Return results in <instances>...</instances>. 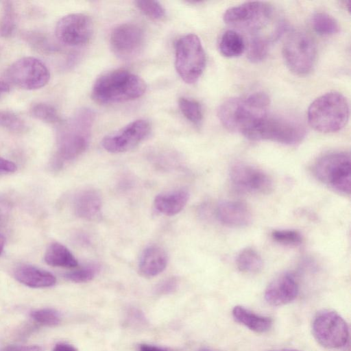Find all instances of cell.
I'll return each mask as SVG.
<instances>
[{
    "label": "cell",
    "instance_id": "cell-1",
    "mask_svg": "<svg viewBox=\"0 0 351 351\" xmlns=\"http://www.w3.org/2000/svg\"><path fill=\"white\" fill-rule=\"evenodd\" d=\"M269 104L266 93L255 92L226 100L219 107L217 115L226 129L245 136L268 115Z\"/></svg>",
    "mask_w": 351,
    "mask_h": 351
},
{
    "label": "cell",
    "instance_id": "cell-2",
    "mask_svg": "<svg viewBox=\"0 0 351 351\" xmlns=\"http://www.w3.org/2000/svg\"><path fill=\"white\" fill-rule=\"evenodd\" d=\"M95 114L91 109L81 108L69 120L61 122L57 133V151L52 162L54 169L80 156L87 149Z\"/></svg>",
    "mask_w": 351,
    "mask_h": 351
},
{
    "label": "cell",
    "instance_id": "cell-3",
    "mask_svg": "<svg viewBox=\"0 0 351 351\" xmlns=\"http://www.w3.org/2000/svg\"><path fill=\"white\" fill-rule=\"evenodd\" d=\"M145 90L146 84L141 77L127 70L117 69L97 79L92 97L101 104H115L139 98Z\"/></svg>",
    "mask_w": 351,
    "mask_h": 351
},
{
    "label": "cell",
    "instance_id": "cell-4",
    "mask_svg": "<svg viewBox=\"0 0 351 351\" xmlns=\"http://www.w3.org/2000/svg\"><path fill=\"white\" fill-rule=\"evenodd\" d=\"M349 117L346 98L337 92L324 94L315 99L308 109V121L317 132L332 133L341 130Z\"/></svg>",
    "mask_w": 351,
    "mask_h": 351
},
{
    "label": "cell",
    "instance_id": "cell-5",
    "mask_svg": "<svg viewBox=\"0 0 351 351\" xmlns=\"http://www.w3.org/2000/svg\"><path fill=\"white\" fill-rule=\"evenodd\" d=\"M313 174L322 183L343 195L351 191V161L349 153L335 152L320 157L313 168Z\"/></svg>",
    "mask_w": 351,
    "mask_h": 351
},
{
    "label": "cell",
    "instance_id": "cell-6",
    "mask_svg": "<svg viewBox=\"0 0 351 351\" xmlns=\"http://www.w3.org/2000/svg\"><path fill=\"white\" fill-rule=\"evenodd\" d=\"M206 54L199 37L188 34L178 39L175 45V66L182 80L195 83L206 66Z\"/></svg>",
    "mask_w": 351,
    "mask_h": 351
},
{
    "label": "cell",
    "instance_id": "cell-7",
    "mask_svg": "<svg viewBox=\"0 0 351 351\" xmlns=\"http://www.w3.org/2000/svg\"><path fill=\"white\" fill-rule=\"evenodd\" d=\"M306 130L298 121L267 115L245 136L252 141H271L284 145H295L304 138Z\"/></svg>",
    "mask_w": 351,
    "mask_h": 351
},
{
    "label": "cell",
    "instance_id": "cell-8",
    "mask_svg": "<svg viewBox=\"0 0 351 351\" xmlns=\"http://www.w3.org/2000/svg\"><path fill=\"white\" fill-rule=\"evenodd\" d=\"M317 50L312 38L306 33L295 31L285 40L282 57L287 68L294 74L306 75L315 63Z\"/></svg>",
    "mask_w": 351,
    "mask_h": 351
},
{
    "label": "cell",
    "instance_id": "cell-9",
    "mask_svg": "<svg viewBox=\"0 0 351 351\" xmlns=\"http://www.w3.org/2000/svg\"><path fill=\"white\" fill-rule=\"evenodd\" d=\"M312 334L317 342L328 349L344 347L349 339V328L345 319L332 310L319 311L313 317Z\"/></svg>",
    "mask_w": 351,
    "mask_h": 351
},
{
    "label": "cell",
    "instance_id": "cell-10",
    "mask_svg": "<svg viewBox=\"0 0 351 351\" xmlns=\"http://www.w3.org/2000/svg\"><path fill=\"white\" fill-rule=\"evenodd\" d=\"M273 8L263 1H247L229 8L223 14L224 22L237 29L255 32L265 27L271 20Z\"/></svg>",
    "mask_w": 351,
    "mask_h": 351
},
{
    "label": "cell",
    "instance_id": "cell-11",
    "mask_svg": "<svg viewBox=\"0 0 351 351\" xmlns=\"http://www.w3.org/2000/svg\"><path fill=\"white\" fill-rule=\"evenodd\" d=\"M5 78L13 85L27 90L45 86L50 72L44 62L34 57H23L12 63L5 72Z\"/></svg>",
    "mask_w": 351,
    "mask_h": 351
},
{
    "label": "cell",
    "instance_id": "cell-12",
    "mask_svg": "<svg viewBox=\"0 0 351 351\" xmlns=\"http://www.w3.org/2000/svg\"><path fill=\"white\" fill-rule=\"evenodd\" d=\"M229 176L234 188L242 193L267 194L273 189V181L269 176L247 164H234Z\"/></svg>",
    "mask_w": 351,
    "mask_h": 351
},
{
    "label": "cell",
    "instance_id": "cell-13",
    "mask_svg": "<svg viewBox=\"0 0 351 351\" xmlns=\"http://www.w3.org/2000/svg\"><path fill=\"white\" fill-rule=\"evenodd\" d=\"M55 33L62 43L71 47L80 46L90 40L93 34V24L86 14H69L58 21Z\"/></svg>",
    "mask_w": 351,
    "mask_h": 351
},
{
    "label": "cell",
    "instance_id": "cell-14",
    "mask_svg": "<svg viewBox=\"0 0 351 351\" xmlns=\"http://www.w3.org/2000/svg\"><path fill=\"white\" fill-rule=\"evenodd\" d=\"M150 130L148 121L137 119L106 136L101 145L106 151L111 153L125 152L142 142L149 135Z\"/></svg>",
    "mask_w": 351,
    "mask_h": 351
},
{
    "label": "cell",
    "instance_id": "cell-15",
    "mask_svg": "<svg viewBox=\"0 0 351 351\" xmlns=\"http://www.w3.org/2000/svg\"><path fill=\"white\" fill-rule=\"evenodd\" d=\"M145 33L142 27L133 23L119 25L111 32L110 43L113 52L119 58H128L142 48Z\"/></svg>",
    "mask_w": 351,
    "mask_h": 351
},
{
    "label": "cell",
    "instance_id": "cell-16",
    "mask_svg": "<svg viewBox=\"0 0 351 351\" xmlns=\"http://www.w3.org/2000/svg\"><path fill=\"white\" fill-rule=\"evenodd\" d=\"M298 284L295 276L284 273L274 278L265 291V300L274 306L286 305L293 302L298 294Z\"/></svg>",
    "mask_w": 351,
    "mask_h": 351
},
{
    "label": "cell",
    "instance_id": "cell-17",
    "mask_svg": "<svg viewBox=\"0 0 351 351\" xmlns=\"http://www.w3.org/2000/svg\"><path fill=\"white\" fill-rule=\"evenodd\" d=\"M218 220L227 226L245 227L252 223V215L247 205L239 201H222L217 206Z\"/></svg>",
    "mask_w": 351,
    "mask_h": 351
},
{
    "label": "cell",
    "instance_id": "cell-18",
    "mask_svg": "<svg viewBox=\"0 0 351 351\" xmlns=\"http://www.w3.org/2000/svg\"><path fill=\"white\" fill-rule=\"evenodd\" d=\"M17 281L32 288H46L53 286L56 277L50 272L29 264H21L14 270Z\"/></svg>",
    "mask_w": 351,
    "mask_h": 351
},
{
    "label": "cell",
    "instance_id": "cell-19",
    "mask_svg": "<svg viewBox=\"0 0 351 351\" xmlns=\"http://www.w3.org/2000/svg\"><path fill=\"white\" fill-rule=\"evenodd\" d=\"M167 261L166 252L160 246L152 245L142 252L138 263V271L144 277H154L165 270Z\"/></svg>",
    "mask_w": 351,
    "mask_h": 351
},
{
    "label": "cell",
    "instance_id": "cell-20",
    "mask_svg": "<svg viewBox=\"0 0 351 351\" xmlns=\"http://www.w3.org/2000/svg\"><path fill=\"white\" fill-rule=\"evenodd\" d=\"M75 215L83 219L92 221L100 216L101 198L95 189H86L78 193L73 200Z\"/></svg>",
    "mask_w": 351,
    "mask_h": 351
},
{
    "label": "cell",
    "instance_id": "cell-21",
    "mask_svg": "<svg viewBox=\"0 0 351 351\" xmlns=\"http://www.w3.org/2000/svg\"><path fill=\"white\" fill-rule=\"evenodd\" d=\"M234 320L256 333H265L270 330L271 318L256 314L244 306L237 305L232 310Z\"/></svg>",
    "mask_w": 351,
    "mask_h": 351
},
{
    "label": "cell",
    "instance_id": "cell-22",
    "mask_svg": "<svg viewBox=\"0 0 351 351\" xmlns=\"http://www.w3.org/2000/svg\"><path fill=\"white\" fill-rule=\"evenodd\" d=\"M189 198L188 191L184 189L158 195L154 199V207L160 213L173 216L180 213Z\"/></svg>",
    "mask_w": 351,
    "mask_h": 351
},
{
    "label": "cell",
    "instance_id": "cell-23",
    "mask_svg": "<svg viewBox=\"0 0 351 351\" xmlns=\"http://www.w3.org/2000/svg\"><path fill=\"white\" fill-rule=\"evenodd\" d=\"M44 259L45 263L52 267L73 268L77 266V261L64 245L54 242L47 248Z\"/></svg>",
    "mask_w": 351,
    "mask_h": 351
},
{
    "label": "cell",
    "instance_id": "cell-24",
    "mask_svg": "<svg viewBox=\"0 0 351 351\" xmlns=\"http://www.w3.org/2000/svg\"><path fill=\"white\" fill-rule=\"evenodd\" d=\"M219 49L225 57H237L243 53L245 44L239 33L233 29H228L223 32L219 39Z\"/></svg>",
    "mask_w": 351,
    "mask_h": 351
},
{
    "label": "cell",
    "instance_id": "cell-25",
    "mask_svg": "<svg viewBox=\"0 0 351 351\" xmlns=\"http://www.w3.org/2000/svg\"><path fill=\"white\" fill-rule=\"evenodd\" d=\"M236 263L239 270L245 273H256L263 266L262 258L252 247L242 250L237 256Z\"/></svg>",
    "mask_w": 351,
    "mask_h": 351
},
{
    "label": "cell",
    "instance_id": "cell-26",
    "mask_svg": "<svg viewBox=\"0 0 351 351\" xmlns=\"http://www.w3.org/2000/svg\"><path fill=\"white\" fill-rule=\"evenodd\" d=\"M311 25L314 31L322 36H330L339 31L337 20L324 12H315L311 17Z\"/></svg>",
    "mask_w": 351,
    "mask_h": 351
},
{
    "label": "cell",
    "instance_id": "cell-27",
    "mask_svg": "<svg viewBox=\"0 0 351 351\" xmlns=\"http://www.w3.org/2000/svg\"><path fill=\"white\" fill-rule=\"evenodd\" d=\"M16 27V14L12 1L2 2L0 16V37L8 38L12 36Z\"/></svg>",
    "mask_w": 351,
    "mask_h": 351
},
{
    "label": "cell",
    "instance_id": "cell-28",
    "mask_svg": "<svg viewBox=\"0 0 351 351\" xmlns=\"http://www.w3.org/2000/svg\"><path fill=\"white\" fill-rule=\"evenodd\" d=\"M0 128L14 134H23L27 131L25 121L16 113L8 110H0Z\"/></svg>",
    "mask_w": 351,
    "mask_h": 351
},
{
    "label": "cell",
    "instance_id": "cell-29",
    "mask_svg": "<svg viewBox=\"0 0 351 351\" xmlns=\"http://www.w3.org/2000/svg\"><path fill=\"white\" fill-rule=\"evenodd\" d=\"M269 40L261 36H254L250 38L247 47V56L252 62L263 61L267 56Z\"/></svg>",
    "mask_w": 351,
    "mask_h": 351
},
{
    "label": "cell",
    "instance_id": "cell-30",
    "mask_svg": "<svg viewBox=\"0 0 351 351\" xmlns=\"http://www.w3.org/2000/svg\"><path fill=\"white\" fill-rule=\"evenodd\" d=\"M179 108L183 115L192 123L199 125L203 119L202 108L200 104L193 99L180 97L178 100Z\"/></svg>",
    "mask_w": 351,
    "mask_h": 351
},
{
    "label": "cell",
    "instance_id": "cell-31",
    "mask_svg": "<svg viewBox=\"0 0 351 351\" xmlns=\"http://www.w3.org/2000/svg\"><path fill=\"white\" fill-rule=\"evenodd\" d=\"M31 115L35 119L47 123H59L61 119L57 110L51 105L38 102L32 106L29 110Z\"/></svg>",
    "mask_w": 351,
    "mask_h": 351
},
{
    "label": "cell",
    "instance_id": "cell-32",
    "mask_svg": "<svg viewBox=\"0 0 351 351\" xmlns=\"http://www.w3.org/2000/svg\"><path fill=\"white\" fill-rule=\"evenodd\" d=\"M31 318L37 324L46 326H56L60 323L59 312L51 308H44L33 311Z\"/></svg>",
    "mask_w": 351,
    "mask_h": 351
},
{
    "label": "cell",
    "instance_id": "cell-33",
    "mask_svg": "<svg viewBox=\"0 0 351 351\" xmlns=\"http://www.w3.org/2000/svg\"><path fill=\"white\" fill-rule=\"evenodd\" d=\"M135 3L138 10L149 18L158 20L165 16V10L158 1L138 0Z\"/></svg>",
    "mask_w": 351,
    "mask_h": 351
},
{
    "label": "cell",
    "instance_id": "cell-34",
    "mask_svg": "<svg viewBox=\"0 0 351 351\" xmlns=\"http://www.w3.org/2000/svg\"><path fill=\"white\" fill-rule=\"evenodd\" d=\"M272 239L285 245H298L302 242L301 234L294 230H275L271 232Z\"/></svg>",
    "mask_w": 351,
    "mask_h": 351
},
{
    "label": "cell",
    "instance_id": "cell-35",
    "mask_svg": "<svg viewBox=\"0 0 351 351\" xmlns=\"http://www.w3.org/2000/svg\"><path fill=\"white\" fill-rule=\"evenodd\" d=\"M97 271L95 266H86L65 274L64 277L73 282H86L95 278Z\"/></svg>",
    "mask_w": 351,
    "mask_h": 351
},
{
    "label": "cell",
    "instance_id": "cell-36",
    "mask_svg": "<svg viewBox=\"0 0 351 351\" xmlns=\"http://www.w3.org/2000/svg\"><path fill=\"white\" fill-rule=\"evenodd\" d=\"M24 38L29 45L38 51L47 52L52 50L47 38L39 32H27L25 34Z\"/></svg>",
    "mask_w": 351,
    "mask_h": 351
},
{
    "label": "cell",
    "instance_id": "cell-37",
    "mask_svg": "<svg viewBox=\"0 0 351 351\" xmlns=\"http://www.w3.org/2000/svg\"><path fill=\"white\" fill-rule=\"evenodd\" d=\"M178 287V280L176 277L168 278L159 282L155 287L156 295H163L173 293Z\"/></svg>",
    "mask_w": 351,
    "mask_h": 351
},
{
    "label": "cell",
    "instance_id": "cell-38",
    "mask_svg": "<svg viewBox=\"0 0 351 351\" xmlns=\"http://www.w3.org/2000/svg\"><path fill=\"white\" fill-rule=\"evenodd\" d=\"M0 351H43V348L38 345H9L1 348Z\"/></svg>",
    "mask_w": 351,
    "mask_h": 351
},
{
    "label": "cell",
    "instance_id": "cell-39",
    "mask_svg": "<svg viewBox=\"0 0 351 351\" xmlns=\"http://www.w3.org/2000/svg\"><path fill=\"white\" fill-rule=\"evenodd\" d=\"M16 169V165L13 162L0 157V175L12 173Z\"/></svg>",
    "mask_w": 351,
    "mask_h": 351
},
{
    "label": "cell",
    "instance_id": "cell-40",
    "mask_svg": "<svg viewBox=\"0 0 351 351\" xmlns=\"http://www.w3.org/2000/svg\"><path fill=\"white\" fill-rule=\"evenodd\" d=\"M10 211V204L4 199H0V226L7 222Z\"/></svg>",
    "mask_w": 351,
    "mask_h": 351
},
{
    "label": "cell",
    "instance_id": "cell-41",
    "mask_svg": "<svg viewBox=\"0 0 351 351\" xmlns=\"http://www.w3.org/2000/svg\"><path fill=\"white\" fill-rule=\"evenodd\" d=\"M138 351H173L170 348L147 343H142L138 346Z\"/></svg>",
    "mask_w": 351,
    "mask_h": 351
},
{
    "label": "cell",
    "instance_id": "cell-42",
    "mask_svg": "<svg viewBox=\"0 0 351 351\" xmlns=\"http://www.w3.org/2000/svg\"><path fill=\"white\" fill-rule=\"evenodd\" d=\"M52 351H78L77 349L71 344L67 343H58L56 344Z\"/></svg>",
    "mask_w": 351,
    "mask_h": 351
},
{
    "label": "cell",
    "instance_id": "cell-43",
    "mask_svg": "<svg viewBox=\"0 0 351 351\" xmlns=\"http://www.w3.org/2000/svg\"><path fill=\"white\" fill-rule=\"evenodd\" d=\"M10 90V86L4 81L0 80V98Z\"/></svg>",
    "mask_w": 351,
    "mask_h": 351
},
{
    "label": "cell",
    "instance_id": "cell-44",
    "mask_svg": "<svg viewBox=\"0 0 351 351\" xmlns=\"http://www.w3.org/2000/svg\"><path fill=\"white\" fill-rule=\"evenodd\" d=\"M5 246V238L0 234V256Z\"/></svg>",
    "mask_w": 351,
    "mask_h": 351
},
{
    "label": "cell",
    "instance_id": "cell-45",
    "mask_svg": "<svg viewBox=\"0 0 351 351\" xmlns=\"http://www.w3.org/2000/svg\"><path fill=\"white\" fill-rule=\"evenodd\" d=\"M270 351H302V350H296V349L286 348V349H280V350H270Z\"/></svg>",
    "mask_w": 351,
    "mask_h": 351
},
{
    "label": "cell",
    "instance_id": "cell-46",
    "mask_svg": "<svg viewBox=\"0 0 351 351\" xmlns=\"http://www.w3.org/2000/svg\"><path fill=\"white\" fill-rule=\"evenodd\" d=\"M196 351H215V350L210 349V348H202Z\"/></svg>",
    "mask_w": 351,
    "mask_h": 351
}]
</instances>
